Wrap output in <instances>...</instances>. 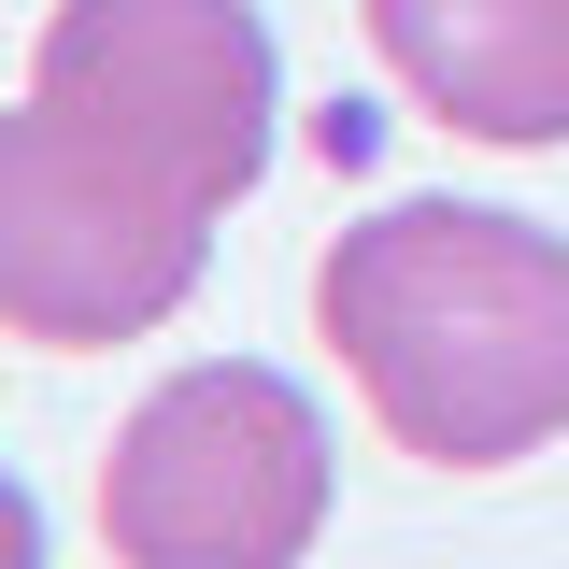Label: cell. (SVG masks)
Segmentation results:
<instances>
[{
	"mask_svg": "<svg viewBox=\"0 0 569 569\" xmlns=\"http://www.w3.org/2000/svg\"><path fill=\"white\" fill-rule=\"evenodd\" d=\"M385 71L470 142H569V0H356Z\"/></svg>",
	"mask_w": 569,
	"mask_h": 569,
	"instance_id": "obj_5",
	"label": "cell"
},
{
	"mask_svg": "<svg viewBox=\"0 0 569 569\" xmlns=\"http://www.w3.org/2000/svg\"><path fill=\"white\" fill-rule=\"evenodd\" d=\"M0 569H43V498L0 470Z\"/></svg>",
	"mask_w": 569,
	"mask_h": 569,
	"instance_id": "obj_6",
	"label": "cell"
},
{
	"mask_svg": "<svg viewBox=\"0 0 569 569\" xmlns=\"http://www.w3.org/2000/svg\"><path fill=\"white\" fill-rule=\"evenodd\" d=\"M29 100L86 114L114 157H142L157 186L228 213L271 171L284 43L257 0H58L29 43Z\"/></svg>",
	"mask_w": 569,
	"mask_h": 569,
	"instance_id": "obj_4",
	"label": "cell"
},
{
	"mask_svg": "<svg viewBox=\"0 0 569 569\" xmlns=\"http://www.w3.org/2000/svg\"><path fill=\"white\" fill-rule=\"evenodd\" d=\"M213 271V213L186 186H157L142 157L58 114V100H14L0 114V328L14 342H157Z\"/></svg>",
	"mask_w": 569,
	"mask_h": 569,
	"instance_id": "obj_3",
	"label": "cell"
},
{
	"mask_svg": "<svg viewBox=\"0 0 569 569\" xmlns=\"http://www.w3.org/2000/svg\"><path fill=\"white\" fill-rule=\"evenodd\" d=\"M328 399L271 356H186L100 456L114 569H299L328 541Z\"/></svg>",
	"mask_w": 569,
	"mask_h": 569,
	"instance_id": "obj_2",
	"label": "cell"
},
{
	"mask_svg": "<svg viewBox=\"0 0 569 569\" xmlns=\"http://www.w3.org/2000/svg\"><path fill=\"white\" fill-rule=\"evenodd\" d=\"M313 328L370 427L427 470L569 441V228L498 200H385L313 257Z\"/></svg>",
	"mask_w": 569,
	"mask_h": 569,
	"instance_id": "obj_1",
	"label": "cell"
}]
</instances>
